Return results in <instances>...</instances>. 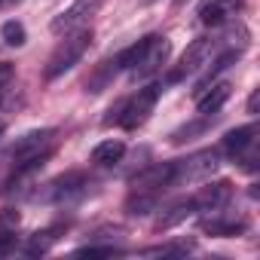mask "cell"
I'll list each match as a JSON object with an SVG mask.
<instances>
[{"label":"cell","mask_w":260,"mask_h":260,"mask_svg":"<svg viewBox=\"0 0 260 260\" xmlns=\"http://www.w3.org/2000/svg\"><path fill=\"white\" fill-rule=\"evenodd\" d=\"M169 55H172L169 37H162V34H147V37H141L138 43H132L128 49L116 52L113 58H116L119 71H132L135 77L144 80V77H153L156 71H162V68L169 64Z\"/></svg>","instance_id":"obj_1"},{"label":"cell","mask_w":260,"mask_h":260,"mask_svg":"<svg viewBox=\"0 0 260 260\" xmlns=\"http://www.w3.org/2000/svg\"><path fill=\"white\" fill-rule=\"evenodd\" d=\"M159 95H162V83H147V86L138 89L132 98H125V101H119L116 107H110V116H104V125H113V122H116V125L125 128V132H135V128H141V125L150 119V113H153Z\"/></svg>","instance_id":"obj_2"},{"label":"cell","mask_w":260,"mask_h":260,"mask_svg":"<svg viewBox=\"0 0 260 260\" xmlns=\"http://www.w3.org/2000/svg\"><path fill=\"white\" fill-rule=\"evenodd\" d=\"M89 46H92V28H80V31L64 34V40H58V46L52 49V55H49V61L43 68V77L46 80H58L74 64H80V58L89 52Z\"/></svg>","instance_id":"obj_3"},{"label":"cell","mask_w":260,"mask_h":260,"mask_svg":"<svg viewBox=\"0 0 260 260\" xmlns=\"http://www.w3.org/2000/svg\"><path fill=\"white\" fill-rule=\"evenodd\" d=\"M217 46H220V37H196V40L184 49V55L178 58V64L169 68L162 86H178V83H184L187 77L199 74V71L211 61V55H214Z\"/></svg>","instance_id":"obj_4"},{"label":"cell","mask_w":260,"mask_h":260,"mask_svg":"<svg viewBox=\"0 0 260 260\" xmlns=\"http://www.w3.org/2000/svg\"><path fill=\"white\" fill-rule=\"evenodd\" d=\"M220 166V150L208 147V150H196L187 159H175V187H187L196 181H205L214 175V169Z\"/></svg>","instance_id":"obj_5"},{"label":"cell","mask_w":260,"mask_h":260,"mask_svg":"<svg viewBox=\"0 0 260 260\" xmlns=\"http://www.w3.org/2000/svg\"><path fill=\"white\" fill-rule=\"evenodd\" d=\"M55 128H34V132L22 135L13 147H10V159L13 166L28 162V159H40V156H52L55 150Z\"/></svg>","instance_id":"obj_6"},{"label":"cell","mask_w":260,"mask_h":260,"mask_svg":"<svg viewBox=\"0 0 260 260\" xmlns=\"http://www.w3.org/2000/svg\"><path fill=\"white\" fill-rule=\"evenodd\" d=\"M101 4H104V0H74V4H71L61 16L52 19V25H49L52 34H55V37H64V34H71V31L89 28L92 16L101 10Z\"/></svg>","instance_id":"obj_7"},{"label":"cell","mask_w":260,"mask_h":260,"mask_svg":"<svg viewBox=\"0 0 260 260\" xmlns=\"http://www.w3.org/2000/svg\"><path fill=\"white\" fill-rule=\"evenodd\" d=\"M257 135H260V128L257 122L251 125H242V128H233V132L223 138V153L236 162H245V169H254V150H257Z\"/></svg>","instance_id":"obj_8"},{"label":"cell","mask_w":260,"mask_h":260,"mask_svg":"<svg viewBox=\"0 0 260 260\" xmlns=\"http://www.w3.org/2000/svg\"><path fill=\"white\" fill-rule=\"evenodd\" d=\"M172 187H175V162H156L132 178V193H153L162 199V193Z\"/></svg>","instance_id":"obj_9"},{"label":"cell","mask_w":260,"mask_h":260,"mask_svg":"<svg viewBox=\"0 0 260 260\" xmlns=\"http://www.w3.org/2000/svg\"><path fill=\"white\" fill-rule=\"evenodd\" d=\"M89 187V178L83 172H68L61 178H55L52 184H46V193H37V199L43 202H71V199H80Z\"/></svg>","instance_id":"obj_10"},{"label":"cell","mask_w":260,"mask_h":260,"mask_svg":"<svg viewBox=\"0 0 260 260\" xmlns=\"http://www.w3.org/2000/svg\"><path fill=\"white\" fill-rule=\"evenodd\" d=\"M230 199H233V184H230V181H208L205 187H199V190L193 193L196 211H205V214L226 208Z\"/></svg>","instance_id":"obj_11"},{"label":"cell","mask_w":260,"mask_h":260,"mask_svg":"<svg viewBox=\"0 0 260 260\" xmlns=\"http://www.w3.org/2000/svg\"><path fill=\"white\" fill-rule=\"evenodd\" d=\"M239 7H242V0H205L199 10V22L208 28H220L236 16Z\"/></svg>","instance_id":"obj_12"},{"label":"cell","mask_w":260,"mask_h":260,"mask_svg":"<svg viewBox=\"0 0 260 260\" xmlns=\"http://www.w3.org/2000/svg\"><path fill=\"white\" fill-rule=\"evenodd\" d=\"M230 95H233V86H230L226 80L208 86L202 95H196V110H199V116H211V113H217V110L230 101Z\"/></svg>","instance_id":"obj_13"},{"label":"cell","mask_w":260,"mask_h":260,"mask_svg":"<svg viewBox=\"0 0 260 260\" xmlns=\"http://www.w3.org/2000/svg\"><path fill=\"white\" fill-rule=\"evenodd\" d=\"M193 214H196L193 196H184V199H178V202H172V205H166V208L159 211V217H156V230H172V226L184 223V220L193 217Z\"/></svg>","instance_id":"obj_14"},{"label":"cell","mask_w":260,"mask_h":260,"mask_svg":"<svg viewBox=\"0 0 260 260\" xmlns=\"http://www.w3.org/2000/svg\"><path fill=\"white\" fill-rule=\"evenodd\" d=\"M64 226L68 223H52V226H46V230H40V233H34L31 236V242L25 245V254L28 257H37V254H46L58 239H61V233H64Z\"/></svg>","instance_id":"obj_15"},{"label":"cell","mask_w":260,"mask_h":260,"mask_svg":"<svg viewBox=\"0 0 260 260\" xmlns=\"http://www.w3.org/2000/svg\"><path fill=\"white\" fill-rule=\"evenodd\" d=\"M122 156H125V144H122V141H116V138L101 141V144L92 150V162H95V166H104V169H110V166L122 162Z\"/></svg>","instance_id":"obj_16"},{"label":"cell","mask_w":260,"mask_h":260,"mask_svg":"<svg viewBox=\"0 0 260 260\" xmlns=\"http://www.w3.org/2000/svg\"><path fill=\"white\" fill-rule=\"evenodd\" d=\"M199 226L208 236H239V233H245V220H223V217H217V211H211V217H202Z\"/></svg>","instance_id":"obj_17"},{"label":"cell","mask_w":260,"mask_h":260,"mask_svg":"<svg viewBox=\"0 0 260 260\" xmlns=\"http://www.w3.org/2000/svg\"><path fill=\"white\" fill-rule=\"evenodd\" d=\"M193 251V242H169V245H153V248H144L141 254L144 257H184Z\"/></svg>","instance_id":"obj_18"},{"label":"cell","mask_w":260,"mask_h":260,"mask_svg":"<svg viewBox=\"0 0 260 260\" xmlns=\"http://www.w3.org/2000/svg\"><path fill=\"white\" fill-rule=\"evenodd\" d=\"M214 119L217 116H202L199 122H190V125H181L178 132H172V144H184V141H190L193 135H202L208 125H214Z\"/></svg>","instance_id":"obj_19"},{"label":"cell","mask_w":260,"mask_h":260,"mask_svg":"<svg viewBox=\"0 0 260 260\" xmlns=\"http://www.w3.org/2000/svg\"><path fill=\"white\" fill-rule=\"evenodd\" d=\"M0 37H4V43H7V46H25V40H28L25 25H22V22H16V19L4 22V28H0Z\"/></svg>","instance_id":"obj_20"},{"label":"cell","mask_w":260,"mask_h":260,"mask_svg":"<svg viewBox=\"0 0 260 260\" xmlns=\"http://www.w3.org/2000/svg\"><path fill=\"white\" fill-rule=\"evenodd\" d=\"M77 254H89V257H119L122 248H116V245H83V248H77Z\"/></svg>","instance_id":"obj_21"},{"label":"cell","mask_w":260,"mask_h":260,"mask_svg":"<svg viewBox=\"0 0 260 260\" xmlns=\"http://www.w3.org/2000/svg\"><path fill=\"white\" fill-rule=\"evenodd\" d=\"M13 77H16V68H13L10 61H0V92L13 83Z\"/></svg>","instance_id":"obj_22"},{"label":"cell","mask_w":260,"mask_h":260,"mask_svg":"<svg viewBox=\"0 0 260 260\" xmlns=\"http://www.w3.org/2000/svg\"><path fill=\"white\" fill-rule=\"evenodd\" d=\"M257 107H260V89H254V92H251V98H248V113H251V116H257Z\"/></svg>","instance_id":"obj_23"},{"label":"cell","mask_w":260,"mask_h":260,"mask_svg":"<svg viewBox=\"0 0 260 260\" xmlns=\"http://www.w3.org/2000/svg\"><path fill=\"white\" fill-rule=\"evenodd\" d=\"M16 4H22V0H0V10H7V7H16Z\"/></svg>","instance_id":"obj_24"},{"label":"cell","mask_w":260,"mask_h":260,"mask_svg":"<svg viewBox=\"0 0 260 260\" xmlns=\"http://www.w3.org/2000/svg\"><path fill=\"white\" fill-rule=\"evenodd\" d=\"M7 132V119H0V135H4Z\"/></svg>","instance_id":"obj_25"}]
</instances>
